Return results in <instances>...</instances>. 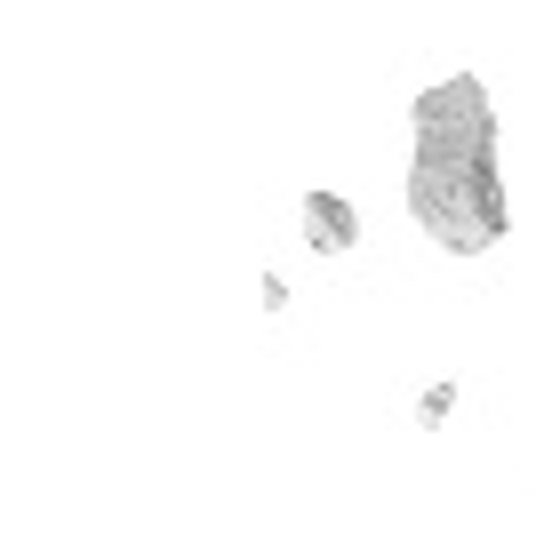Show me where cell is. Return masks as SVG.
Listing matches in <instances>:
<instances>
[{"label": "cell", "instance_id": "cell-4", "mask_svg": "<svg viewBox=\"0 0 552 559\" xmlns=\"http://www.w3.org/2000/svg\"><path fill=\"white\" fill-rule=\"evenodd\" d=\"M257 304H265V312H289V280L265 272V280H257Z\"/></svg>", "mask_w": 552, "mask_h": 559}, {"label": "cell", "instance_id": "cell-2", "mask_svg": "<svg viewBox=\"0 0 552 559\" xmlns=\"http://www.w3.org/2000/svg\"><path fill=\"white\" fill-rule=\"evenodd\" d=\"M296 233H305L313 257H353V248H361V209H353L344 192H305Z\"/></svg>", "mask_w": 552, "mask_h": 559}, {"label": "cell", "instance_id": "cell-1", "mask_svg": "<svg viewBox=\"0 0 552 559\" xmlns=\"http://www.w3.org/2000/svg\"><path fill=\"white\" fill-rule=\"evenodd\" d=\"M409 224L441 257H489L513 233L505 168H496V105L489 88L457 72L409 105Z\"/></svg>", "mask_w": 552, "mask_h": 559}, {"label": "cell", "instance_id": "cell-3", "mask_svg": "<svg viewBox=\"0 0 552 559\" xmlns=\"http://www.w3.org/2000/svg\"><path fill=\"white\" fill-rule=\"evenodd\" d=\"M448 416H457V384L441 376V384H424V392H416V431H441Z\"/></svg>", "mask_w": 552, "mask_h": 559}]
</instances>
